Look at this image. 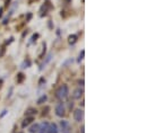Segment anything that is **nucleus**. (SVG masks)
Wrapping results in <instances>:
<instances>
[{
  "instance_id": "11",
  "label": "nucleus",
  "mask_w": 146,
  "mask_h": 133,
  "mask_svg": "<svg viewBox=\"0 0 146 133\" xmlns=\"http://www.w3.org/2000/svg\"><path fill=\"white\" fill-rule=\"evenodd\" d=\"M31 114H36V109H33V108H30L26 113H25V115L26 116H29V115H31Z\"/></svg>"
},
{
  "instance_id": "1",
  "label": "nucleus",
  "mask_w": 146,
  "mask_h": 133,
  "mask_svg": "<svg viewBox=\"0 0 146 133\" xmlns=\"http://www.w3.org/2000/svg\"><path fill=\"white\" fill-rule=\"evenodd\" d=\"M68 95H69V89H68V86H67V85L60 86V87L57 89V92H56L57 98L60 100H66L68 98Z\"/></svg>"
},
{
  "instance_id": "17",
  "label": "nucleus",
  "mask_w": 146,
  "mask_h": 133,
  "mask_svg": "<svg viewBox=\"0 0 146 133\" xmlns=\"http://www.w3.org/2000/svg\"><path fill=\"white\" fill-rule=\"evenodd\" d=\"M84 130H85V128H84V125H83V126H82V129H80V132L85 133V132H84Z\"/></svg>"
},
{
  "instance_id": "8",
  "label": "nucleus",
  "mask_w": 146,
  "mask_h": 133,
  "mask_svg": "<svg viewBox=\"0 0 146 133\" xmlns=\"http://www.w3.org/2000/svg\"><path fill=\"white\" fill-rule=\"evenodd\" d=\"M32 121H33V117H26V119L24 120V122H23L22 126H23V128H26L30 123H32Z\"/></svg>"
},
{
  "instance_id": "3",
  "label": "nucleus",
  "mask_w": 146,
  "mask_h": 133,
  "mask_svg": "<svg viewBox=\"0 0 146 133\" xmlns=\"http://www.w3.org/2000/svg\"><path fill=\"white\" fill-rule=\"evenodd\" d=\"M83 117H84V112H83V109H76L75 112H74V119H75V121L76 122H82L83 121Z\"/></svg>"
},
{
  "instance_id": "2",
  "label": "nucleus",
  "mask_w": 146,
  "mask_h": 133,
  "mask_svg": "<svg viewBox=\"0 0 146 133\" xmlns=\"http://www.w3.org/2000/svg\"><path fill=\"white\" fill-rule=\"evenodd\" d=\"M65 113H66V109H65V106H64V104H62V103L58 104V105L56 106V114H57L58 116L62 117V116L65 115Z\"/></svg>"
},
{
  "instance_id": "14",
  "label": "nucleus",
  "mask_w": 146,
  "mask_h": 133,
  "mask_svg": "<svg viewBox=\"0 0 146 133\" xmlns=\"http://www.w3.org/2000/svg\"><path fill=\"white\" fill-rule=\"evenodd\" d=\"M30 66V61H25L23 65H22V68H29Z\"/></svg>"
},
{
  "instance_id": "12",
  "label": "nucleus",
  "mask_w": 146,
  "mask_h": 133,
  "mask_svg": "<svg viewBox=\"0 0 146 133\" xmlns=\"http://www.w3.org/2000/svg\"><path fill=\"white\" fill-rule=\"evenodd\" d=\"M45 100H46V96H45V95H43L41 98H38V99H37V104H40V105H41V104H43Z\"/></svg>"
},
{
  "instance_id": "13",
  "label": "nucleus",
  "mask_w": 146,
  "mask_h": 133,
  "mask_svg": "<svg viewBox=\"0 0 146 133\" xmlns=\"http://www.w3.org/2000/svg\"><path fill=\"white\" fill-rule=\"evenodd\" d=\"M84 55H85V51H84V50H82V52H80V54H79V58H78V61H79V62L84 59Z\"/></svg>"
},
{
  "instance_id": "20",
  "label": "nucleus",
  "mask_w": 146,
  "mask_h": 133,
  "mask_svg": "<svg viewBox=\"0 0 146 133\" xmlns=\"http://www.w3.org/2000/svg\"><path fill=\"white\" fill-rule=\"evenodd\" d=\"M66 133H69V132H66Z\"/></svg>"
},
{
  "instance_id": "7",
  "label": "nucleus",
  "mask_w": 146,
  "mask_h": 133,
  "mask_svg": "<svg viewBox=\"0 0 146 133\" xmlns=\"http://www.w3.org/2000/svg\"><path fill=\"white\" fill-rule=\"evenodd\" d=\"M60 125H61V129H62L64 133L69 131V123H68L67 121H61V122H60Z\"/></svg>"
},
{
  "instance_id": "9",
  "label": "nucleus",
  "mask_w": 146,
  "mask_h": 133,
  "mask_svg": "<svg viewBox=\"0 0 146 133\" xmlns=\"http://www.w3.org/2000/svg\"><path fill=\"white\" fill-rule=\"evenodd\" d=\"M38 128H40V125H38V124H33V125L30 128V130H29V131H30L31 133H37L38 132Z\"/></svg>"
},
{
  "instance_id": "10",
  "label": "nucleus",
  "mask_w": 146,
  "mask_h": 133,
  "mask_svg": "<svg viewBox=\"0 0 146 133\" xmlns=\"http://www.w3.org/2000/svg\"><path fill=\"white\" fill-rule=\"evenodd\" d=\"M76 42H77V36L76 35H70L68 37V43L69 44H75Z\"/></svg>"
},
{
  "instance_id": "16",
  "label": "nucleus",
  "mask_w": 146,
  "mask_h": 133,
  "mask_svg": "<svg viewBox=\"0 0 146 133\" xmlns=\"http://www.w3.org/2000/svg\"><path fill=\"white\" fill-rule=\"evenodd\" d=\"M18 76H19V79H18V82H21V81H22V80H23V78H24V77H23V76H24V74H23V73H19V74H18Z\"/></svg>"
},
{
  "instance_id": "19",
  "label": "nucleus",
  "mask_w": 146,
  "mask_h": 133,
  "mask_svg": "<svg viewBox=\"0 0 146 133\" xmlns=\"http://www.w3.org/2000/svg\"><path fill=\"white\" fill-rule=\"evenodd\" d=\"M1 84H2V81H1V80H0V87H1Z\"/></svg>"
},
{
  "instance_id": "4",
  "label": "nucleus",
  "mask_w": 146,
  "mask_h": 133,
  "mask_svg": "<svg viewBox=\"0 0 146 133\" xmlns=\"http://www.w3.org/2000/svg\"><path fill=\"white\" fill-rule=\"evenodd\" d=\"M84 92H83V88H77L75 89L73 93V98L74 99H80V97L83 96Z\"/></svg>"
},
{
  "instance_id": "15",
  "label": "nucleus",
  "mask_w": 146,
  "mask_h": 133,
  "mask_svg": "<svg viewBox=\"0 0 146 133\" xmlns=\"http://www.w3.org/2000/svg\"><path fill=\"white\" fill-rule=\"evenodd\" d=\"M78 85L83 88V87H84V80H83V79H82V80H78Z\"/></svg>"
},
{
  "instance_id": "5",
  "label": "nucleus",
  "mask_w": 146,
  "mask_h": 133,
  "mask_svg": "<svg viewBox=\"0 0 146 133\" xmlns=\"http://www.w3.org/2000/svg\"><path fill=\"white\" fill-rule=\"evenodd\" d=\"M48 129H49V123L48 122H43L40 128H38V132L37 133H48Z\"/></svg>"
},
{
  "instance_id": "18",
  "label": "nucleus",
  "mask_w": 146,
  "mask_h": 133,
  "mask_svg": "<svg viewBox=\"0 0 146 133\" xmlns=\"http://www.w3.org/2000/svg\"><path fill=\"white\" fill-rule=\"evenodd\" d=\"M1 13H2V9L0 8V17H1Z\"/></svg>"
},
{
  "instance_id": "6",
  "label": "nucleus",
  "mask_w": 146,
  "mask_h": 133,
  "mask_svg": "<svg viewBox=\"0 0 146 133\" xmlns=\"http://www.w3.org/2000/svg\"><path fill=\"white\" fill-rule=\"evenodd\" d=\"M58 126H57V124H54V123H51V124H49V129H48V133H58Z\"/></svg>"
}]
</instances>
